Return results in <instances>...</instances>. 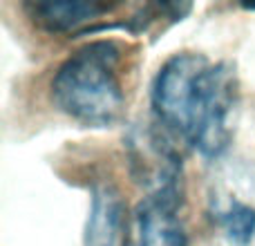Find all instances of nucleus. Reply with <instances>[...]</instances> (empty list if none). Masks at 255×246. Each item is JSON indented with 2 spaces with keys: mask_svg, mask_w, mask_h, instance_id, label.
<instances>
[{
  "mask_svg": "<svg viewBox=\"0 0 255 246\" xmlns=\"http://www.w3.org/2000/svg\"><path fill=\"white\" fill-rule=\"evenodd\" d=\"M179 211V179L150 188L132 211L128 246H188Z\"/></svg>",
  "mask_w": 255,
  "mask_h": 246,
  "instance_id": "7ed1b4c3",
  "label": "nucleus"
},
{
  "mask_svg": "<svg viewBox=\"0 0 255 246\" xmlns=\"http://www.w3.org/2000/svg\"><path fill=\"white\" fill-rule=\"evenodd\" d=\"M150 108L163 132L181 139L202 157L217 159L233 141L238 74L231 63L179 52L152 79Z\"/></svg>",
  "mask_w": 255,
  "mask_h": 246,
  "instance_id": "f257e3e1",
  "label": "nucleus"
},
{
  "mask_svg": "<svg viewBox=\"0 0 255 246\" xmlns=\"http://www.w3.org/2000/svg\"><path fill=\"white\" fill-rule=\"evenodd\" d=\"M217 226L226 235L231 244L249 246L255 238V208L247 202L233 199L224 208H220L215 215Z\"/></svg>",
  "mask_w": 255,
  "mask_h": 246,
  "instance_id": "423d86ee",
  "label": "nucleus"
},
{
  "mask_svg": "<svg viewBox=\"0 0 255 246\" xmlns=\"http://www.w3.org/2000/svg\"><path fill=\"white\" fill-rule=\"evenodd\" d=\"M119 40H92L61 63L52 79V99L85 127H112L126 112V58Z\"/></svg>",
  "mask_w": 255,
  "mask_h": 246,
  "instance_id": "f03ea898",
  "label": "nucleus"
},
{
  "mask_svg": "<svg viewBox=\"0 0 255 246\" xmlns=\"http://www.w3.org/2000/svg\"><path fill=\"white\" fill-rule=\"evenodd\" d=\"M83 246H128L124 199L110 181L92 188Z\"/></svg>",
  "mask_w": 255,
  "mask_h": 246,
  "instance_id": "39448f33",
  "label": "nucleus"
},
{
  "mask_svg": "<svg viewBox=\"0 0 255 246\" xmlns=\"http://www.w3.org/2000/svg\"><path fill=\"white\" fill-rule=\"evenodd\" d=\"M124 2H108V0H29L22 2V11L38 29L47 34H85L90 22L101 16L117 11Z\"/></svg>",
  "mask_w": 255,
  "mask_h": 246,
  "instance_id": "20e7f679",
  "label": "nucleus"
}]
</instances>
